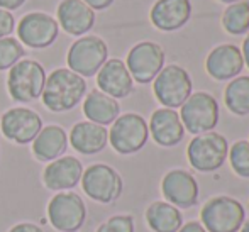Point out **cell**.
<instances>
[{"label": "cell", "instance_id": "cell-1", "mask_svg": "<svg viewBox=\"0 0 249 232\" xmlns=\"http://www.w3.org/2000/svg\"><path fill=\"white\" fill-rule=\"evenodd\" d=\"M87 82L83 76L68 68H58L46 76L43 90V104L51 112H68L83 100Z\"/></svg>", "mask_w": 249, "mask_h": 232}, {"label": "cell", "instance_id": "cell-2", "mask_svg": "<svg viewBox=\"0 0 249 232\" xmlns=\"http://www.w3.org/2000/svg\"><path fill=\"white\" fill-rule=\"evenodd\" d=\"M46 70L36 59H20L7 75V92L19 104H29L43 95Z\"/></svg>", "mask_w": 249, "mask_h": 232}, {"label": "cell", "instance_id": "cell-3", "mask_svg": "<svg viewBox=\"0 0 249 232\" xmlns=\"http://www.w3.org/2000/svg\"><path fill=\"white\" fill-rule=\"evenodd\" d=\"M244 220L246 209L232 196H213L200 210V224L207 232H239Z\"/></svg>", "mask_w": 249, "mask_h": 232}, {"label": "cell", "instance_id": "cell-4", "mask_svg": "<svg viewBox=\"0 0 249 232\" xmlns=\"http://www.w3.org/2000/svg\"><path fill=\"white\" fill-rule=\"evenodd\" d=\"M229 154V143L219 132L198 134L190 141L187 147L188 163L200 173H212L224 166Z\"/></svg>", "mask_w": 249, "mask_h": 232}, {"label": "cell", "instance_id": "cell-5", "mask_svg": "<svg viewBox=\"0 0 249 232\" xmlns=\"http://www.w3.org/2000/svg\"><path fill=\"white\" fill-rule=\"evenodd\" d=\"M149 139L148 122L134 112L119 115L108 131V143L119 154H134L146 146Z\"/></svg>", "mask_w": 249, "mask_h": 232}, {"label": "cell", "instance_id": "cell-6", "mask_svg": "<svg viewBox=\"0 0 249 232\" xmlns=\"http://www.w3.org/2000/svg\"><path fill=\"white\" fill-rule=\"evenodd\" d=\"M108 58V48L99 36H82L70 46L66 54L68 70L89 78L95 76Z\"/></svg>", "mask_w": 249, "mask_h": 232}, {"label": "cell", "instance_id": "cell-7", "mask_svg": "<svg viewBox=\"0 0 249 232\" xmlns=\"http://www.w3.org/2000/svg\"><path fill=\"white\" fill-rule=\"evenodd\" d=\"M180 119L190 134H205L213 131L219 122V104L210 93L195 92L180 107Z\"/></svg>", "mask_w": 249, "mask_h": 232}, {"label": "cell", "instance_id": "cell-8", "mask_svg": "<svg viewBox=\"0 0 249 232\" xmlns=\"http://www.w3.org/2000/svg\"><path fill=\"white\" fill-rule=\"evenodd\" d=\"M192 78L180 65H168L153 80V92L163 107L178 108L192 95Z\"/></svg>", "mask_w": 249, "mask_h": 232}, {"label": "cell", "instance_id": "cell-9", "mask_svg": "<svg viewBox=\"0 0 249 232\" xmlns=\"http://www.w3.org/2000/svg\"><path fill=\"white\" fill-rule=\"evenodd\" d=\"M82 188L92 200L99 203H112L119 200L124 190L121 175L104 163L90 164L82 175Z\"/></svg>", "mask_w": 249, "mask_h": 232}, {"label": "cell", "instance_id": "cell-10", "mask_svg": "<svg viewBox=\"0 0 249 232\" xmlns=\"http://www.w3.org/2000/svg\"><path fill=\"white\" fill-rule=\"evenodd\" d=\"M87 219V205L78 193L58 192L48 203V220L59 232H76Z\"/></svg>", "mask_w": 249, "mask_h": 232}, {"label": "cell", "instance_id": "cell-11", "mask_svg": "<svg viewBox=\"0 0 249 232\" xmlns=\"http://www.w3.org/2000/svg\"><path fill=\"white\" fill-rule=\"evenodd\" d=\"M125 66L134 82L141 85L151 83L158 76V73L164 68L163 48L153 41H141L134 44L127 53Z\"/></svg>", "mask_w": 249, "mask_h": 232}, {"label": "cell", "instance_id": "cell-12", "mask_svg": "<svg viewBox=\"0 0 249 232\" xmlns=\"http://www.w3.org/2000/svg\"><path fill=\"white\" fill-rule=\"evenodd\" d=\"M59 34L58 20L46 12H29L17 24L19 43L31 49L50 48Z\"/></svg>", "mask_w": 249, "mask_h": 232}, {"label": "cell", "instance_id": "cell-13", "mask_svg": "<svg viewBox=\"0 0 249 232\" xmlns=\"http://www.w3.org/2000/svg\"><path fill=\"white\" fill-rule=\"evenodd\" d=\"M0 129L5 139L16 144H29L43 129V119L27 107H14L3 112Z\"/></svg>", "mask_w": 249, "mask_h": 232}, {"label": "cell", "instance_id": "cell-14", "mask_svg": "<svg viewBox=\"0 0 249 232\" xmlns=\"http://www.w3.org/2000/svg\"><path fill=\"white\" fill-rule=\"evenodd\" d=\"M161 193L177 209H192L198 203V181L188 171L171 170L161 180Z\"/></svg>", "mask_w": 249, "mask_h": 232}, {"label": "cell", "instance_id": "cell-15", "mask_svg": "<svg viewBox=\"0 0 249 232\" xmlns=\"http://www.w3.org/2000/svg\"><path fill=\"white\" fill-rule=\"evenodd\" d=\"M97 87L112 98H125L134 90V80L122 59L110 58L97 73Z\"/></svg>", "mask_w": 249, "mask_h": 232}, {"label": "cell", "instance_id": "cell-16", "mask_svg": "<svg viewBox=\"0 0 249 232\" xmlns=\"http://www.w3.org/2000/svg\"><path fill=\"white\" fill-rule=\"evenodd\" d=\"M83 164L75 156H61L51 161L43 171V183L51 192H68L80 183Z\"/></svg>", "mask_w": 249, "mask_h": 232}, {"label": "cell", "instance_id": "cell-17", "mask_svg": "<svg viewBox=\"0 0 249 232\" xmlns=\"http://www.w3.org/2000/svg\"><path fill=\"white\" fill-rule=\"evenodd\" d=\"M243 53L236 44H220V46L213 48L205 59L207 73L217 82L236 78L243 71Z\"/></svg>", "mask_w": 249, "mask_h": 232}, {"label": "cell", "instance_id": "cell-18", "mask_svg": "<svg viewBox=\"0 0 249 232\" xmlns=\"http://www.w3.org/2000/svg\"><path fill=\"white\" fill-rule=\"evenodd\" d=\"M56 17L58 26L70 36H85L95 24V12L83 0H61Z\"/></svg>", "mask_w": 249, "mask_h": 232}, {"label": "cell", "instance_id": "cell-19", "mask_svg": "<svg viewBox=\"0 0 249 232\" xmlns=\"http://www.w3.org/2000/svg\"><path fill=\"white\" fill-rule=\"evenodd\" d=\"M190 0H156L149 12L151 24L164 33L181 29L190 20Z\"/></svg>", "mask_w": 249, "mask_h": 232}, {"label": "cell", "instance_id": "cell-20", "mask_svg": "<svg viewBox=\"0 0 249 232\" xmlns=\"http://www.w3.org/2000/svg\"><path fill=\"white\" fill-rule=\"evenodd\" d=\"M149 134L154 143L163 147H173L181 143L185 136V127L181 124L180 114L173 108H158L151 115L148 124Z\"/></svg>", "mask_w": 249, "mask_h": 232}, {"label": "cell", "instance_id": "cell-21", "mask_svg": "<svg viewBox=\"0 0 249 232\" xmlns=\"http://www.w3.org/2000/svg\"><path fill=\"white\" fill-rule=\"evenodd\" d=\"M108 143V131L104 125L93 124L90 121L76 122L70 132V144L80 154L92 156L105 149Z\"/></svg>", "mask_w": 249, "mask_h": 232}, {"label": "cell", "instance_id": "cell-22", "mask_svg": "<svg viewBox=\"0 0 249 232\" xmlns=\"http://www.w3.org/2000/svg\"><path fill=\"white\" fill-rule=\"evenodd\" d=\"M68 147V134L61 125H44L33 141V154L37 161L48 163L61 158Z\"/></svg>", "mask_w": 249, "mask_h": 232}, {"label": "cell", "instance_id": "cell-23", "mask_svg": "<svg viewBox=\"0 0 249 232\" xmlns=\"http://www.w3.org/2000/svg\"><path fill=\"white\" fill-rule=\"evenodd\" d=\"M83 114L90 122L99 125H108L119 117L121 105L115 98L108 97L100 90H92L83 100Z\"/></svg>", "mask_w": 249, "mask_h": 232}, {"label": "cell", "instance_id": "cell-24", "mask_svg": "<svg viewBox=\"0 0 249 232\" xmlns=\"http://www.w3.org/2000/svg\"><path fill=\"white\" fill-rule=\"evenodd\" d=\"M146 224L153 232H178L183 226V217L180 209L164 200L153 202L146 209Z\"/></svg>", "mask_w": 249, "mask_h": 232}, {"label": "cell", "instance_id": "cell-25", "mask_svg": "<svg viewBox=\"0 0 249 232\" xmlns=\"http://www.w3.org/2000/svg\"><path fill=\"white\" fill-rule=\"evenodd\" d=\"M224 102L231 114L249 115V76H236L229 82L224 92Z\"/></svg>", "mask_w": 249, "mask_h": 232}, {"label": "cell", "instance_id": "cell-26", "mask_svg": "<svg viewBox=\"0 0 249 232\" xmlns=\"http://www.w3.org/2000/svg\"><path fill=\"white\" fill-rule=\"evenodd\" d=\"M222 27L231 36H243L249 31V0L231 3L222 16Z\"/></svg>", "mask_w": 249, "mask_h": 232}, {"label": "cell", "instance_id": "cell-27", "mask_svg": "<svg viewBox=\"0 0 249 232\" xmlns=\"http://www.w3.org/2000/svg\"><path fill=\"white\" fill-rule=\"evenodd\" d=\"M227 160L232 171L241 178H249V141H237L229 147Z\"/></svg>", "mask_w": 249, "mask_h": 232}, {"label": "cell", "instance_id": "cell-28", "mask_svg": "<svg viewBox=\"0 0 249 232\" xmlns=\"http://www.w3.org/2000/svg\"><path fill=\"white\" fill-rule=\"evenodd\" d=\"M26 49L19 43V39L7 36L0 39V71L10 70L17 61L24 58Z\"/></svg>", "mask_w": 249, "mask_h": 232}, {"label": "cell", "instance_id": "cell-29", "mask_svg": "<svg viewBox=\"0 0 249 232\" xmlns=\"http://www.w3.org/2000/svg\"><path fill=\"white\" fill-rule=\"evenodd\" d=\"M95 232H134V217L127 214L112 215L102 222Z\"/></svg>", "mask_w": 249, "mask_h": 232}, {"label": "cell", "instance_id": "cell-30", "mask_svg": "<svg viewBox=\"0 0 249 232\" xmlns=\"http://www.w3.org/2000/svg\"><path fill=\"white\" fill-rule=\"evenodd\" d=\"M14 29H16V19H14L12 12L0 9V39L10 36Z\"/></svg>", "mask_w": 249, "mask_h": 232}, {"label": "cell", "instance_id": "cell-31", "mask_svg": "<svg viewBox=\"0 0 249 232\" xmlns=\"http://www.w3.org/2000/svg\"><path fill=\"white\" fill-rule=\"evenodd\" d=\"M9 232H44V231L33 222H20V224H16Z\"/></svg>", "mask_w": 249, "mask_h": 232}, {"label": "cell", "instance_id": "cell-32", "mask_svg": "<svg viewBox=\"0 0 249 232\" xmlns=\"http://www.w3.org/2000/svg\"><path fill=\"white\" fill-rule=\"evenodd\" d=\"M90 9L95 12V10H105L114 3V0H83Z\"/></svg>", "mask_w": 249, "mask_h": 232}, {"label": "cell", "instance_id": "cell-33", "mask_svg": "<svg viewBox=\"0 0 249 232\" xmlns=\"http://www.w3.org/2000/svg\"><path fill=\"white\" fill-rule=\"evenodd\" d=\"M178 232H207V231L203 229V226L198 220H190V222H185Z\"/></svg>", "mask_w": 249, "mask_h": 232}, {"label": "cell", "instance_id": "cell-34", "mask_svg": "<svg viewBox=\"0 0 249 232\" xmlns=\"http://www.w3.org/2000/svg\"><path fill=\"white\" fill-rule=\"evenodd\" d=\"M26 3V0H0V9L3 10H16V9H20V7Z\"/></svg>", "mask_w": 249, "mask_h": 232}, {"label": "cell", "instance_id": "cell-35", "mask_svg": "<svg viewBox=\"0 0 249 232\" xmlns=\"http://www.w3.org/2000/svg\"><path fill=\"white\" fill-rule=\"evenodd\" d=\"M241 53H243V59H244V65L249 68V34L246 36L243 43V48H241Z\"/></svg>", "mask_w": 249, "mask_h": 232}, {"label": "cell", "instance_id": "cell-36", "mask_svg": "<svg viewBox=\"0 0 249 232\" xmlns=\"http://www.w3.org/2000/svg\"><path fill=\"white\" fill-rule=\"evenodd\" d=\"M239 232H249V220H244V224L239 229Z\"/></svg>", "mask_w": 249, "mask_h": 232}, {"label": "cell", "instance_id": "cell-37", "mask_svg": "<svg viewBox=\"0 0 249 232\" xmlns=\"http://www.w3.org/2000/svg\"><path fill=\"white\" fill-rule=\"evenodd\" d=\"M219 2H224V3H234V2H239V0H219Z\"/></svg>", "mask_w": 249, "mask_h": 232}]
</instances>
